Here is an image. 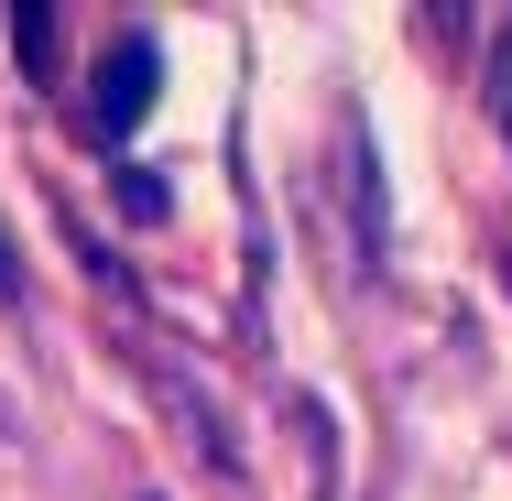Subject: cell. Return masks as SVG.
Wrapping results in <instances>:
<instances>
[{"instance_id": "3", "label": "cell", "mask_w": 512, "mask_h": 501, "mask_svg": "<svg viewBox=\"0 0 512 501\" xmlns=\"http://www.w3.org/2000/svg\"><path fill=\"white\" fill-rule=\"evenodd\" d=\"M491 109H502V131H512V33H502V66H491Z\"/></svg>"}, {"instance_id": "4", "label": "cell", "mask_w": 512, "mask_h": 501, "mask_svg": "<svg viewBox=\"0 0 512 501\" xmlns=\"http://www.w3.org/2000/svg\"><path fill=\"white\" fill-rule=\"evenodd\" d=\"M0 295H22V251H11V229H0Z\"/></svg>"}, {"instance_id": "2", "label": "cell", "mask_w": 512, "mask_h": 501, "mask_svg": "<svg viewBox=\"0 0 512 501\" xmlns=\"http://www.w3.org/2000/svg\"><path fill=\"white\" fill-rule=\"evenodd\" d=\"M120 207H131V218H142V229H153V218H175V186H164V175H142V164H131V175H120Z\"/></svg>"}, {"instance_id": "1", "label": "cell", "mask_w": 512, "mask_h": 501, "mask_svg": "<svg viewBox=\"0 0 512 501\" xmlns=\"http://www.w3.org/2000/svg\"><path fill=\"white\" fill-rule=\"evenodd\" d=\"M153 77H164V44L120 33V44L99 55V77H88V131H99V142L142 131V109H153Z\"/></svg>"}]
</instances>
